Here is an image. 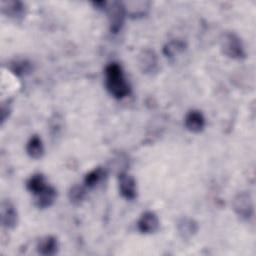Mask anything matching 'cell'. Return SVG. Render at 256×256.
<instances>
[{
    "instance_id": "d6986e66",
    "label": "cell",
    "mask_w": 256,
    "mask_h": 256,
    "mask_svg": "<svg viewBox=\"0 0 256 256\" xmlns=\"http://www.w3.org/2000/svg\"><path fill=\"white\" fill-rule=\"evenodd\" d=\"M10 71L18 77H23L30 74L33 70L32 63L27 59H14L8 65Z\"/></svg>"
},
{
    "instance_id": "ac0fdd59",
    "label": "cell",
    "mask_w": 256,
    "mask_h": 256,
    "mask_svg": "<svg viewBox=\"0 0 256 256\" xmlns=\"http://www.w3.org/2000/svg\"><path fill=\"white\" fill-rule=\"evenodd\" d=\"M187 48L186 43L181 39H172L168 41L163 47V54L168 59H175L177 56L185 52Z\"/></svg>"
},
{
    "instance_id": "5b68a950",
    "label": "cell",
    "mask_w": 256,
    "mask_h": 256,
    "mask_svg": "<svg viewBox=\"0 0 256 256\" xmlns=\"http://www.w3.org/2000/svg\"><path fill=\"white\" fill-rule=\"evenodd\" d=\"M137 65L140 71L148 76L158 73L160 65L156 52L150 48H143L137 56Z\"/></svg>"
},
{
    "instance_id": "44dd1931",
    "label": "cell",
    "mask_w": 256,
    "mask_h": 256,
    "mask_svg": "<svg viewBox=\"0 0 256 256\" xmlns=\"http://www.w3.org/2000/svg\"><path fill=\"white\" fill-rule=\"evenodd\" d=\"M11 104L10 102L7 100V101H3L1 103V125H3L5 123V121L9 118L10 114H11Z\"/></svg>"
},
{
    "instance_id": "30bf717a",
    "label": "cell",
    "mask_w": 256,
    "mask_h": 256,
    "mask_svg": "<svg viewBox=\"0 0 256 256\" xmlns=\"http://www.w3.org/2000/svg\"><path fill=\"white\" fill-rule=\"evenodd\" d=\"M184 126L189 132L198 134L202 132L206 126L205 116L200 110H189L184 117Z\"/></svg>"
},
{
    "instance_id": "277c9868",
    "label": "cell",
    "mask_w": 256,
    "mask_h": 256,
    "mask_svg": "<svg viewBox=\"0 0 256 256\" xmlns=\"http://www.w3.org/2000/svg\"><path fill=\"white\" fill-rule=\"evenodd\" d=\"M234 213L244 221H248L254 214V203L251 194L247 191L237 193L232 200Z\"/></svg>"
},
{
    "instance_id": "3957f363",
    "label": "cell",
    "mask_w": 256,
    "mask_h": 256,
    "mask_svg": "<svg viewBox=\"0 0 256 256\" xmlns=\"http://www.w3.org/2000/svg\"><path fill=\"white\" fill-rule=\"evenodd\" d=\"M104 12L107 14L110 32L113 34L119 33L124 25L126 18L124 3L120 1L107 2Z\"/></svg>"
},
{
    "instance_id": "9c48e42d",
    "label": "cell",
    "mask_w": 256,
    "mask_h": 256,
    "mask_svg": "<svg viewBox=\"0 0 256 256\" xmlns=\"http://www.w3.org/2000/svg\"><path fill=\"white\" fill-rule=\"evenodd\" d=\"M18 223V212L15 205L8 199L1 202V225L7 230L14 229Z\"/></svg>"
},
{
    "instance_id": "6da1fadb",
    "label": "cell",
    "mask_w": 256,
    "mask_h": 256,
    "mask_svg": "<svg viewBox=\"0 0 256 256\" xmlns=\"http://www.w3.org/2000/svg\"><path fill=\"white\" fill-rule=\"evenodd\" d=\"M105 87L115 99L121 100L131 93V86L126 79L122 66L117 62L109 63L104 70Z\"/></svg>"
},
{
    "instance_id": "e0dca14e",
    "label": "cell",
    "mask_w": 256,
    "mask_h": 256,
    "mask_svg": "<svg viewBox=\"0 0 256 256\" xmlns=\"http://www.w3.org/2000/svg\"><path fill=\"white\" fill-rule=\"evenodd\" d=\"M48 185L49 183L42 173H35L31 175L26 181V188L33 196L41 193L48 187Z\"/></svg>"
},
{
    "instance_id": "52a82bcc",
    "label": "cell",
    "mask_w": 256,
    "mask_h": 256,
    "mask_svg": "<svg viewBox=\"0 0 256 256\" xmlns=\"http://www.w3.org/2000/svg\"><path fill=\"white\" fill-rule=\"evenodd\" d=\"M118 189L121 196L128 201H133L137 198L136 180L126 171L118 173Z\"/></svg>"
},
{
    "instance_id": "7a4b0ae2",
    "label": "cell",
    "mask_w": 256,
    "mask_h": 256,
    "mask_svg": "<svg viewBox=\"0 0 256 256\" xmlns=\"http://www.w3.org/2000/svg\"><path fill=\"white\" fill-rule=\"evenodd\" d=\"M222 53L230 59L242 60L246 57V51L241 38L232 31L224 32L220 37Z\"/></svg>"
},
{
    "instance_id": "5bb4252c",
    "label": "cell",
    "mask_w": 256,
    "mask_h": 256,
    "mask_svg": "<svg viewBox=\"0 0 256 256\" xmlns=\"http://www.w3.org/2000/svg\"><path fill=\"white\" fill-rule=\"evenodd\" d=\"M57 198V190L54 186L48 185V187L43 190L38 195L34 196V204L39 209H46L51 207Z\"/></svg>"
},
{
    "instance_id": "8fae6325",
    "label": "cell",
    "mask_w": 256,
    "mask_h": 256,
    "mask_svg": "<svg viewBox=\"0 0 256 256\" xmlns=\"http://www.w3.org/2000/svg\"><path fill=\"white\" fill-rule=\"evenodd\" d=\"M176 229L182 239L189 240L197 234L199 225L195 219L188 216H183L177 220Z\"/></svg>"
},
{
    "instance_id": "4fadbf2b",
    "label": "cell",
    "mask_w": 256,
    "mask_h": 256,
    "mask_svg": "<svg viewBox=\"0 0 256 256\" xmlns=\"http://www.w3.org/2000/svg\"><path fill=\"white\" fill-rule=\"evenodd\" d=\"M58 240L52 235L40 238L36 244L37 253L43 256H53L58 252Z\"/></svg>"
},
{
    "instance_id": "ba28073f",
    "label": "cell",
    "mask_w": 256,
    "mask_h": 256,
    "mask_svg": "<svg viewBox=\"0 0 256 256\" xmlns=\"http://www.w3.org/2000/svg\"><path fill=\"white\" fill-rule=\"evenodd\" d=\"M137 229L142 234H153L158 231L160 227V221L157 214L153 211H145L143 212L138 221H137Z\"/></svg>"
},
{
    "instance_id": "ffe728a7",
    "label": "cell",
    "mask_w": 256,
    "mask_h": 256,
    "mask_svg": "<svg viewBox=\"0 0 256 256\" xmlns=\"http://www.w3.org/2000/svg\"><path fill=\"white\" fill-rule=\"evenodd\" d=\"M86 186L80 185V184H75L70 187L68 190V199L73 205H80L84 201L86 197Z\"/></svg>"
},
{
    "instance_id": "9a60e30c",
    "label": "cell",
    "mask_w": 256,
    "mask_h": 256,
    "mask_svg": "<svg viewBox=\"0 0 256 256\" xmlns=\"http://www.w3.org/2000/svg\"><path fill=\"white\" fill-rule=\"evenodd\" d=\"M25 150L27 155L32 159H40L43 157L45 149L42 142V139L39 135H32L26 143Z\"/></svg>"
},
{
    "instance_id": "8992f818",
    "label": "cell",
    "mask_w": 256,
    "mask_h": 256,
    "mask_svg": "<svg viewBox=\"0 0 256 256\" xmlns=\"http://www.w3.org/2000/svg\"><path fill=\"white\" fill-rule=\"evenodd\" d=\"M1 13L15 22H21L26 15V5L19 0H8L0 2Z\"/></svg>"
},
{
    "instance_id": "7c38bea8",
    "label": "cell",
    "mask_w": 256,
    "mask_h": 256,
    "mask_svg": "<svg viewBox=\"0 0 256 256\" xmlns=\"http://www.w3.org/2000/svg\"><path fill=\"white\" fill-rule=\"evenodd\" d=\"M126 16L131 19H140L148 15L150 11V2L148 1H128L123 2Z\"/></svg>"
},
{
    "instance_id": "2e32d148",
    "label": "cell",
    "mask_w": 256,
    "mask_h": 256,
    "mask_svg": "<svg viewBox=\"0 0 256 256\" xmlns=\"http://www.w3.org/2000/svg\"><path fill=\"white\" fill-rule=\"evenodd\" d=\"M107 176V170L104 167L98 166L91 171H89L85 177L83 184L86 186L87 189H93L96 186H98L101 182L105 180Z\"/></svg>"
}]
</instances>
